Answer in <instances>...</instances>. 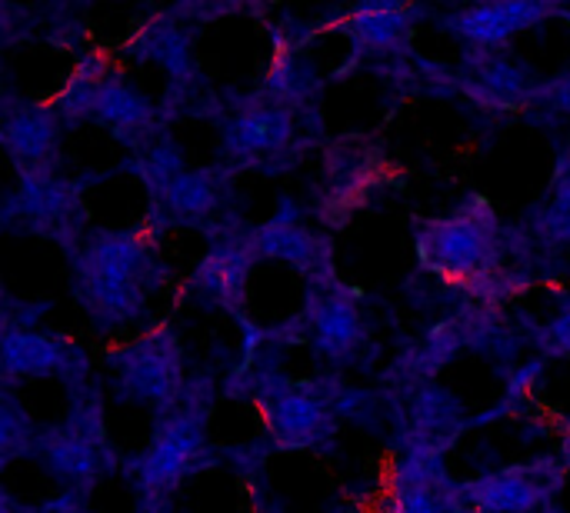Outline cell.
Listing matches in <instances>:
<instances>
[{
  "label": "cell",
  "instance_id": "cell-11",
  "mask_svg": "<svg viewBox=\"0 0 570 513\" xmlns=\"http://www.w3.org/2000/svg\"><path fill=\"white\" fill-rule=\"evenodd\" d=\"M314 337H317V347L331 357L354 351V344L361 341V314L354 300L324 297L314 307Z\"/></svg>",
  "mask_w": 570,
  "mask_h": 513
},
{
  "label": "cell",
  "instance_id": "cell-12",
  "mask_svg": "<svg viewBox=\"0 0 570 513\" xmlns=\"http://www.w3.org/2000/svg\"><path fill=\"white\" fill-rule=\"evenodd\" d=\"M257 247L264 257H271L274 264H287V267H311L317 257V240L287 217H277L274 224H267L257 234Z\"/></svg>",
  "mask_w": 570,
  "mask_h": 513
},
{
  "label": "cell",
  "instance_id": "cell-7",
  "mask_svg": "<svg viewBox=\"0 0 570 513\" xmlns=\"http://www.w3.org/2000/svg\"><path fill=\"white\" fill-rule=\"evenodd\" d=\"M267 424L284 447H304L327 431V414L317 397L301 391H281L267 397Z\"/></svg>",
  "mask_w": 570,
  "mask_h": 513
},
{
  "label": "cell",
  "instance_id": "cell-17",
  "mask_svg": "<svg viewBox=\"0 0 570 513\" xmlns=\"http://www.w3.org/2000/svg\"><path fill=\"white\" fill-rule=\"evenodd\" d=\"M478 80H481L478 97H484L488 103H498V107L514 103V100H521V97L528 93V77H524V70H521L518 63H511L508 57H491V60H484Z\"/></svg>",
  "mask_w": 570,
  "mask_h": 513
},
{
  "label": "cell",
  "instance_id": "cell-23",
  "mask_svg": "<svg viewBox=\"0 0 570 513\" xmlns=\"http://www.w3.org/2000/svg\"><path fill=\"white\" fill-rule=\"evenodd\" d=\"M548 341H551V347H558V351H568L570 354V307L551 324V331H548Z\"/></svg>",
  "mask_w": 570,
  "mask_h": 513
},
{
  "label": "cell",
  "instance_id": "cell-9",
  "mask_svg": "<svg viewBox=\"0 0 570 513\" xmlns=\"http://www.w3.org/2000/svg\"><path fill=\"white\" fill-rule=\"evenodd\" d=\"M291 110L284 107H254L230 120L227 147L234 154H274L291 140Z\"/></svg>",
  "mask_w": 570,
  "mask_h": 513
},
{
  "label": "cell",
  "instance_id": "cell-18",
  "mask_svg": "<svg viewBox=\"0 0 570 513\" xmlns=\"http://www.w3.org/2000/svg\"><path fill=\"white\" fill-rule=\"evenodd\" d=\"M167 207L180 217H204L217 204V184L207 170H187L174 180V187L164 194Z\"/></svg>",
  "mask_w": 570,
  "mask_h": 513
},
{
  "label": "cell",
  "instance_id": "cell-14",
  "mask_svg": "<svg viewBox=\"0 0 570 513\" xmlns=\"http://www.w3.org/2000/svg\"><path fill=\"white\" fill-rule=\"evenodd\" d=\"M94 117L110 127H144L150 120V103L124 80H104L94 100Z\"/></svg>",
  "mask_w": 570,
  "mask_h": 513
},
{
  "label": "cell",
  "instance_id": "cell-16",
  "mask_svg": "<svg viewBox=\"0 0 570 513\" xmlns=\"http://www.w3.org/2000/svg\"><path fill=\"white\" fill-rule=\"evenodd\" d=\"M43 457H47V467H50L57 477H67V481H87V477H94V471H97L94 441L77 437V434L53 437V441L43 447Z\"/></svg>",
  "mask_w": 570,
  "mask_h": 513
},
{
  "label": "cell",
  "instance_id": "cell-24",
  "mask_svg": "<svg viewBox=\"0 0 570 513\" xmlns=\"http://www.w3.org/2000/svg\"><path fill=\"white\" fill-rule=\"evenodd\" d=\"M551 97H554V103H558L561 110H570V77L558 80V83L551 87Z\"/></svg>",
  "mask_w": 570,
  "mask_h": 513
},
{
  "label": "cell",
  "instance_id": "cell-3",
  "mask_svg": "<svg viewBox=\"0 0 570 513\" xmlns=\"http://www.w3.org/2000/svg\"><path fill=\"white\" fill-rule=\"evenodd\" d=\"M551 481L554 477H541L538 467L504 471L451 491V507L464 513H531L544 504Z\"/></svg>",
  "mask_w": 570,
  "mask_h": 513
},
{
  "label": "cell",
  "instance_id": "cell-20",
  "mask_svg": "<svg viewBox=\"0 0 570 513\" xmlns=\"http://www.w3.org/2000/svg\"><path fill=\"white\" fill-rule=\"evenodd\" d=\"M451 507L448 487H397L391 513H444Z\"/></svg>",
  "mask_w": 570,
  "mask_h": 513
},
{
  "label": "cell",
  "instance_id": "cell-15",
  "mask_svg": "<svg viewBox=\"0 0 570 513\" xmlns=\"http://www.w3.org/2000/svg\"><path fill=\"white\" fill-rule=\"evenodd\" d=\"M351 27L357 33L361 43L374 47V50H384V47H394L404 30H407V17L397 3H364L351 13Z\"/></svg>",
  "mask_w": 570,
  "mask_h": 513
},
{
  "label": "cell",
  "instance_id": "cell-19",
  "mask_svg": "<svg viewBox=\"0 0 570 513\" xmlns=\"http://www.w3.org/2000/svg\"><path fill=\"white\" fill-rule=\"evenodd\" d=\"M414 421H417L421 434L434 437V434H441V431H451V427L461 421V404H458L448 391L428 387V391H421V397L414 401Z\"/></svg>",
  "mask_w": 570,
  "mask_h": 513
},
{
  "label": "cell",
  "instance_id": "cell-4",
  "mask_svg": "<svg viewBox=\"0 0 570 513\" xmlns=\"http://www.w3.org/2000/svg\"><path fill=\"white\" fill-rule=\"evenodd\" d=\"M200 444H204V427H200V417L197 414L184 411V414L170 417L157 431L150 451L140 461V481H144V487L147 491H164V487L177 484L180 474L187 471V464L197 457Z\"/></svg>",
  "mask_w": 570,
  "mask_h": 513
},
{
  "label": "cell",
  "instance_id": "cell-6",
  "mask_svg": "<svg viewBox=\"0 0 570 513\" xmlns=\"http://www.w3.org/2000/svg\"><path fill=\"white\" fill-rule=\"evenodd\" d=\"M548 13V7L541 3H528V0H504V3H484V7H471L458 17V30L464 37H471L474 43L494 47L504 43L508 37L541 23Z\"/></svg>",
  "mask_w": 570,
  "mask_h": 513
},
{
  "label": "cell",
  "instance_id": "cell-1",
  "mask_svg": "<svg viewBox=\"0 0 570 513\" xmlns=\"http://www.w3.org/2000/svg\"><path fill=\"white\" fill-rule=\"evenodd\" d=\"M494 234L498 220L491 207L471 197L468 207L451 220H431L421 227V260L428 270L448 274L454 280H474L494 267Z\"/></svg>",
  "mask_w": 570,
  "mask_h": 513
},
{
  "label": "cell",
  "instance_id": "cell-13",
  "mask_svg": "<svg viewBox=\"0 0 570 513\" xmlns=\"http://www.w3.org/2000/svg\"><path fill=\"white\" fill-rule=\"evenodd\" d=\"M57 137V124L47 110H20L3 124V144L17 160H40Z\"/></svg>",
  "mask_w": 570,
  "mask_h": 513
},
{
  "label": "cell",
  "instance_id": "cell-22",
  "mask_svg": "<svg viewBox=\"0 0 570 513\" xmlns=\"http://www.w3.org/2000/svg\"><path fill=\"white\" fill-rule=\"evenodd\" d=\"M541 227H544V234H548L551 240H570V177L558 187V197H554V204L548 207Z\"/></svg>",
  "mask_w": 570,
  "mask_h": 513
},
{
  "label": "cell",
  "instance_id": "cell-21",
  "mask_svg": "<svg viewBox=\"0 0 570 513\" xmlns=\"http://www.w3.org/2000/svg\"><path fill=\"white\" fill-rule=\"evenodd\" d=\"M147 177L167 194L170 187H174V180L177 177H184L187 170H184V160H180V150L174 147V144H157L150 154H147Z\"/></svg>",
  "mask_w": 570,
  "mask_h": 513
},
{
  "label": "cell",
  "instance_id": "cell-5",
  "mask_svg": "<svg viewBox=\"0 0 570 513\" xmlns=\"http://www.w3.org/2000/svg\"><path fill=\"white\" fill-rule=\"evenodd\" d=\"M120 387L137 401H170L177 377V354L167 337H147L117 357Z\"/></svg>",
  "mask_w": 570,
  "mask_h": 513
},
{
  "label": "cell",
  "instance_id": "cell-10",
  "mask_svg": "<svg viewBox=\"0 0 570 513\" xmlns=\"http://www.w3.org/2000/svg\"><path fill=\"white\" fill-rule=\"evenodd\" d=\"M67 367V351L30 331H7L3 337V371L10 377H47Z\"/></svg>",
  "mask_w": 570,
  "mask_h": 513
},
{
  "label": "cell",
  "instance_id": "cell-2",
  "mask_svg": "<svg viewBox=\"0 0 570 513\" xmlns=\"http://www.w3.org/2000/svg\"><path fill=\"white\" fill-rule=\"evenodd\" d=\"M83 290L97 314L130 317L140 307V277L147 270V250L137 237H104L83 254Z\"/></svg>",
  "mask_w": 570,
  "mask_h": 513
},
{
  "label": "cell",
  "instance_id": "cell-8",
  "mask_svg": "<svg viewBox=\"0 0 570 513\" xmlns=\"http://www.w3.org/2000/svg\"><path fill=\"white\" fill-rule=\"evenodd\" d=\"M254 274V257L240 247H217L204 257L194 284L217 304H240Z\"/></svg>",
  "mask_w": 570,
  "mask_h": 513
},
{
  "label": "cell",
  "instance_id": "cell-25",
  "mask_svg": "<svg viewBox=\"0 0 570 513\" xmlns=\"http://www.w3.org/2000/svg\"><path fill=\"white\" fill-rule=\"evenodd\" d=\"M144 513H174V511H167V507H150V511H144Z\"/></svg>",
  "mask_w": 570,
  "mask_h": 513
}]
</instances>
